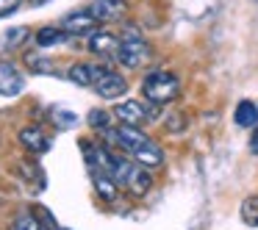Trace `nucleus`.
Segmentation results:
<instances>
[{"instance_id":"obj_1","label":"nucleus","mask_w":258,"mask_h":230,"mask_svg":"<svg viewBox=\"0 0 258 230\" xmlns=\"http://www.w3.org/2000/svg\"><path fill=\"white\" fill-rule=\"evenodd\" d=\"M142 92H145V97L150 103L161 106V103H169V100L178 97L180 84H178V78H175L172 72H167V69H156V72H150L145 81H142Z\"/></svg>"},{"instance_id":"obj_11","label":"nucleus","mask_w":258,"mask_h":230,"mask_svg":"<svg viewBox=\"0 0 258 230\" xmlns=\"http://www.w3.org/2000/svg\"><path fill=\"white\" fill-rule=\"evenodd\" d=\"M67 36L70 34L61 28V25H45V28L36 31V45L39 47H53V45H61Z\"/></svg>"},{"instance_id":"obj_8","label":"nucleus","mask_w":258,"mask_h":230,"mask_svg":"<svg viewBox=\"0 0 258 230\" xmlns=\"http://www.w3.org/2000/svg\"><path fill=\"white\" fill-rule=\"evenodd\" d=\"M89 50L97 53V56H117L119 50V39L108 31H95L89 36Z\"/></svg>"},{"instance_id":"obj_6","label":"nucleus","mask_w":258,"mask_h":230,"mask_svg":"<svg viewBox=\"0 0 258 230\" xmlns=\"http://www.w3.org/2000/svg\"><path fill=\"white\" fill-rule=\"evenodd\" d=\"M114 117H117L122 125H136V128H139V125L147 119V108L142 106L139 100H125V103H119V106L114 108Z\"/></svg>"},{"instance_id":"obj_16","label":"nucleus","mask_w":258,"mask_h":230,"mask_svg":"<svg viewBox=\"0 0 258 230\" xmlns=\"http://www.w3.org/2000/svg\"><path fill=\"white\" fill-rule=\"evenodd\" d=\"M14 230H42L39 222H36V216H31V213H23V216L14 222Z\"/></svg>"},{"instance_id":"obj_22","label":"nucleus","mask_w":258,"mask_h":230,"mask_svg":"<svg viewBox=\"0 0 258 230\" xmlns=\"http://www.w3.org/2000/svg\"><path fill=\"white\" fill-rule=\"evenodd\" d=\"M58 230H67V227H58Z\"/></svg>"},{"instance_id":"obj_18","label":"nucleus","mask_w":258,"mask_h":230,"mask_svg":"<svg viewBox=\"0 0 258 230\" xmlns=\"http://www.w3.org/2000/svg\"><path fill=\"white\" fill-rule=\"evenodd\" d=\"M56 125L58 128H70V125H75V114H70V111H56Z\"/></svg>"},{"instance_id":"obj_4","label":"nucleus","mask_w":258,"mask_h":230,"mask_svg":"<svg viewBox=\"0 0 258 230\" xmlns=\"http://www.w3.org/2000/svg\"><path fill=\"white\" fill-rule=\"evenodd\" d=\"M86 12L97 20V23H108V20H119L128 12V3L125 0H92Z\"/></svg>"},{"instance_id":"obj_7","label":"nucleus","mask_w":258,"mask_h":230,"mask_svg":"<svg viewBox=\"0 0 258 230\" xmlns=\"http://www.w3.org/2000/svg\"><path fill=\"white\" fill-rule=\"evenodd\" d=\"M97 25V20L92 17L89 12H75V14H67L61 23V28L67 31L70 36H81V34H92Z\"/></svg>"},{"instance_id":"obj_17","label":"nucleus","mask_w":258,"mask_h":230,"mask_svg":"<svg viewBox=\"0 0 258 230\" xmlns=\"http://www.w3.org/2000/svg\"><path fill=\"white\" fill-rule=\"evenodd\" d=\"M25 36H28V31H25V28H12V31L6 34V47H17L20 42L25 39Z\"/></svg>"},{"instance_id":"obj_20","label":"nucleus","mask_w":258,"mask_h":230,"mask_svg":"<svg viewBox=\"0 0 258 230\" xmlns=\"http://www.w3.org/2000/svg\"><path fill=\"white\" fill-rule=\"evenodd\" d=\"M250 150L258 156V122H255V133H252V141H250Z\"/></svg>"},{"instance_id":"obj_12","label":"nucleus","mask_w":258,"mask_h":230,"mask_svg":"<svg viewBox=\"0 0 258 230\" xmlns=\"http://www.w3.org/2000/svg\"><path fill=\"white\" fill-rule=\"evenodd\" d=\"M95 189H97V194H100L103 200L117 202V197H119V186H117V180H114L108 172H97V175H95Z\"/></svg>"},{"instance_id":"obj_15","label":"nucleus","mask_w":258,"mask_h":230,"mask_svg":"<svg viewBox=\"0 0 258 230\" xmlns=\"http://www.w3.org/2000/svg\"><path fill=\"white\" fill-rule=\"evenodd\" d=\"M89 125L97 130H106L108 128V111H100V108H95V111H89Z\"/></svg>"},{"instance_id":"obj_2","label":"nucleus","mask_w":258,"mask_h":230,"mask_svg":"<svg viewBox=\"0 0 258 230\" xmlns=\"http://www.w3.org/2000/svg\"><path fill=\"white\" fill-rule=\"evenodd\" d=\"M117 61L125 69H139L150 61V45L142 39H122L117 50Z\"/></svg>"},{"instance_id":"obj_21","label":"nucleus","mask_w":258,"mask_h":230,"mask_svg":"<svg viewBox=\"0 0 258 230\" xmlns=\"http://www.w3.org/2000/svg\"><path fill=\"white\" fill-rule=\"evenodd\" d=\"M45 3H50V0H31V6H45Z\"/></svg>"},{"instance_id":"obj_23","label":"nucleus","mask_w":258,"mask_h":230,"mask_svg":"<svg viewBox=\"0 0 258 230\" xmlns=\"http://www.w3.org/2000/svg\"><path fill=\"white\" fill-rule=\"evenodd\" d=\"M252 3H258V0H252Z\"/></svg>"},{"instance_id":"obj_9","label":"nucleus","mask_w":258,"mask_h":230,"mask_svg":"<svg viewBox=\"0 0 258 230\" xmlns=\"http://www.w3.org/2000/svg\"><path fill=\"white\" fill-rule=\"evenodd\" d=\"M20 144L25 147V150H31V152H47V147H50V141H47V136L42 133L39 128H34V125H28V128H23L20 130Z\"/></svg>"},{"instance_id":"obj_5","label":"nucleus","mask_w":258,"mask_h":230,"mask_svg":"<svg viewBox=\"0 0 258 230\" xmlns=\"http://www.w3.org/2000/svg\"><path fill=\"white\" fill-rule=\"evenodd\" d=\"M23 75L17 72L12 61H0V95L3 97H14L23 92Z\"/></svg>"},{"instance_id":"obj_19","label":"nucleus","mask_w":258,"mask_h":230,"mask_svg":"<svg viewBox=\"0 0 258 230\" xmlns=\"http://www.w3.org/2000/svg\"><path fill=\"white\" fill-rule=\"evenodd\" d=\"M20 9V0H0V17H9Z\"/></svg>"},{"instance_id":"obj_3","label":"nucleus","mask_w":258,"mask_h":230,"mask_svg":"<svg viewBox=\"0 0 258 230\" xmlns=\"http://www.w3.org/2000/svg\"><path fill=\"white\" fill-rule=\"evenodd\" d=\"M95 92L103 97V100H119V97L128 92V84H125L122 75L111 72V69H103L100 78L95 81Z\"/></svg>"},{"instance_id":"obj_14","label":"nucleus","mask_w":258,"mask_h":230,"mask_svg":"<svg viewBox=\"0 0 258 230\" xmlns=\"http://www.w3.org/2000/svg\"><path fill=\"white\" fill-rule=\"evenodd\" d=\"M67 78L78 86H95V67L92 64H73L67 69Z\"/></svg>"},{"instance_id":"obj_13","label":"nucleus","mask_w":258,"mask_h":230,"mask_svg":"<svg viewBox=\"0 0 258 230\" xmlns=\"http://www.w3.org/2000/svg\"><path fill=\"white\" fill-rule=\"evenodd\" d=\"M233 122L239 125V128H252V125L258 122V106H255V103H250V100H241L239 106H236Z\"/></svg>"},{"instance_id":"obj_10","label":"nucleus","mask_w":258,"mask_h":230,"mask_svg":"<svg viewBox=\"0 0 258 230\" xmlns=\"http://www.w3.org/2000/svg\"><path fill=\"white\" fill-rule=\"evenodd\" d=\"M134 158H136V164H142V167H161L164 164V152H161V147H158L156 141H145V144L134 152Z\"/></svg>"}]
</instances>
